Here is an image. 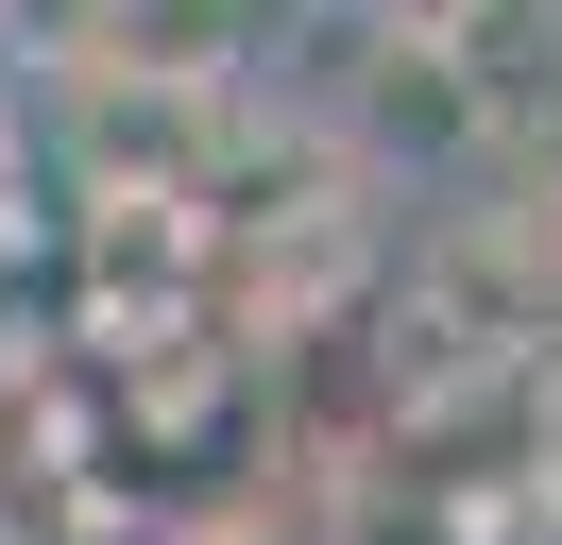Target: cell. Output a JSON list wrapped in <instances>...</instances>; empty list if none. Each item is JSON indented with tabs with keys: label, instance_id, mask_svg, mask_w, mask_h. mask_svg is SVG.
<instances>
[{
	"label": "cell",
	"instance_id": "cell-1",
	"mask_svg": "<svg viewBox=\"0 0 562 545\" xmlns=\"http://www.w3.org/2000/svg\"><path fill=\"white\" fill-rule=\"evenodd\" d=\"M358 120H375V154H409V136H426V154H460L494 102H477V68H460V34L426 18V34H375V68H358Z\"/></svg>",
	"mask_w": 562,
	"mask_h": 545
}]
</instances>
